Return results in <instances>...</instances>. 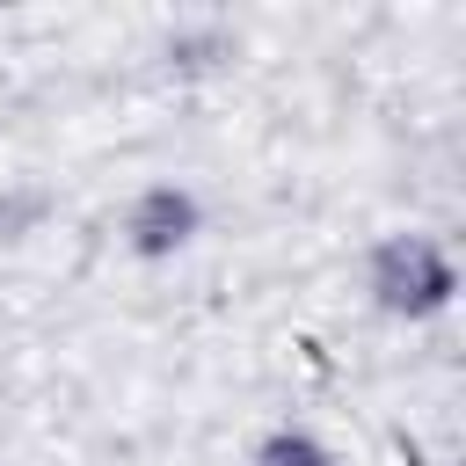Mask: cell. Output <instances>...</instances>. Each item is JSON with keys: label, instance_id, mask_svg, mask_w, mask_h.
Segmentation results:
<instances>
[{"label": "cell", "instance_id": "obj_1", "mask_svg": "<svg viewBox=\"0 0 466 466\" xmlns=\"http://www.w3.org/2000/svg\"><path fill=\"white\" fill-rule=\"evenodd\" d=\"M364 284H371L379 313H393V320H430V313L451 306L459 262H451V248L430 240V233H386V240L371 248V262H364Z\"/></svg>", "mask_w": 466, "mask_h": 466}, {"label": "cell", "instance_id": "obj_2", "mask_svg": "<svg viewBox=\"0 0 466 466\" xmlns=\"http://www.w3.org/2000/svg\"><path fill=\"white\" fill-rule=\"evenodd\" d=\"M197 226H204L197 189H182V182H146V189L131 197V211H124V248L146 255V262H160V255H182V248L197 240Z\"/></svg>", "mask_w": 466, "mask_h": 466}, {"label": "cell", "instance_id": "obj_3", "mask_svg": "<svg viewBox=\"0 0 466 466\" xmlns=\"http://www.w3.org/2000/svg\"><path fill=\"white\" fill-rule=\"evenodd\" d=\"M255 466H342V459H335L328 437H313L306 422H284V430H269V437L255 444Z\"/></svg>", "mask_w": 466, "mask_h": 466}]
</instances>
